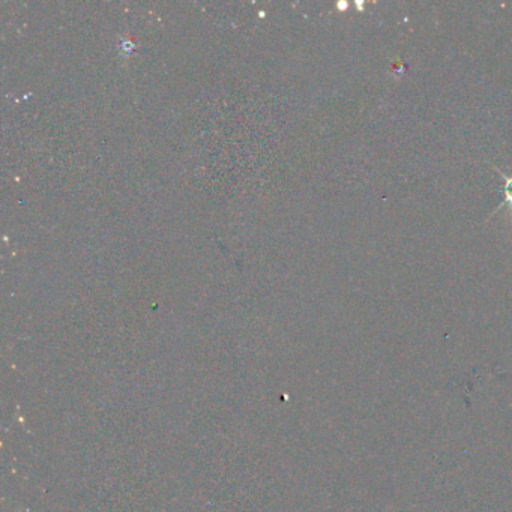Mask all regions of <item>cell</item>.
I'll return each mask as SVG.
<instances>
[{
  "mask_svg": "<svg viewBox=\"0 0 512 512\" xmlns=\"http://www.w3.org/2000/svg\"><path fill=\"white\" fill-rule=\"evenodd\" d=\"M493 169L496 170V172L502 176L503 181H505V184H503V194H505V199H503V202L494 209V212L490 217H494L496 212H499L500 209L503 208H508L509 214L512 215V176H506L505 173H503L502 170L497 169V167H493Z\"/></svg>",
  "mask_w": 512,
  "mask_h": 512,
  "instance_id": "cell-1",
  "label": "cell"
}]
</instances>
